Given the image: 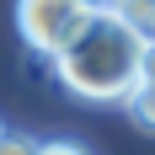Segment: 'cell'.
I'll return each mask as SVG.
<instances>
[{
  "mask_svg": "<svg viewBox=\"0 0 155 155\" xmlns=\"http://www.w3.org/2000/svg\"><path fill=\"white\" fill-rule=\"evenodd\" d=\"M139 64H144V38L118 11L96 5L91 21L75 32V43L54 59V75L70 96L91 107H123L139 86Z\"/></svg>",
  "mask_w": 155,
  "mask_h": 155,
  "instance_id": "6da1fadb",
  "label": "cell"
},
{
  "mask_svg": "<svg viewBox=\"0 0 155 155\" xmlns=\"http://www.w3.org/2000/svg\"><path fill=\"white\" fill-rule=\"evenodd\" d=\"M91 0H16V32L38 59H59L91 21Z\"/></svg>",
  "mask_w": 155,
  "mask_h": 155,
  "instance_id": "7a4b0ae2",
  "label": "cell"
},
{
  "mask_svg": "<svg viewBox=\"0 0 155 155\" xmlns=\"http://www.w3.org/2000/svg\"><path fill=\"white\" fill-rule=\"evenodd\" d=\"M107 11H118L128 27L144 38V43H155V0H112Z\"/></svg>",
  "mask_w": 155,
  "mask_h": 155,
  "instance_id": "3957f363",
  "label": "cell"
},
{
  "mask_svg": "<svg viewBox=\"0 0 155 155\" xmlns=\"http://www.w3.org/2000/svg\"><path fill=\"white\" fill-rule=\"evenodd\" d=\"M123 112H128V123L139 128V134H155V86H150V80L134 86V96L123 102Z\"/></svg>",
  "mask_w": 155,
  "mask_h": 155,
  "instance_id": "277c9868",
  "label": "cell"
},
{
  "mask_svg": "<svg viewBox=\"0 0 155 155\" xmlns=\"http://www.w3.org/2000/svg\"><path fill=\"white\" fill-rule=\"evenodd\" d=\"M38 155H91V150L75 139H48V144H38Z\"/></svg>",
  "mask_w": 155,
  "mask_h": 155,
  "instance_id": "5b68a950",
  "label": "cell"
},
{
  "mask_svg": "<svg viewBox=\"0 0 155 155\" xmlns=\"http://www.w3.org/2000/svg\"><path fill=\"white\" fill-rule=\"evenodd\" d=\"M0 155H38V144L21 139V134H5V139H0Z\"/></svg>",
  "mask_w": 155,
  "mask_h": 155,
  "instance_id": "8992f818",
  "label": "cell"
},
{
  "mask_svg": "<svg viewBox=\"0 0 155 155\" xmlns=\"http://www.w3.org/2000/svg\"><path fill=\"white\" fill-rule=\"evenodd\" d=\"M139 80L155 86V43H144V64H139Z\"/></svg>",
  "mask_w": 155,
  "mask_h": 155,
  "instance_id": "52a82bcc",
  "label": "cell"
},
{
  "mask_svg": "<svg viewBox=\"0 0 155 155\" xmlns=\"http://www.w3.org/2000/svg\"><path fill=\"white\" fill-rule=\"evenodd\" d=\"M0 139H5V123H0Z\"/></svg>",
  "mask_w": 155,
  "mask_h": 155,
  "instance_id": "ba28073f",
  "label": "cell"
},
{
  "mask_svg": "<svg viewBox=\"0 0 155 155\" xmlns=\"http://www.w3.org/2000/svg\"><path fill=\"white\" fill-rule=\"evenodd\" d=\"M91 5H96V0H91Z\"/></svg>",
  "mask_w": 155,
  "mask_h": 155,
  "instance_id": "9c48e42d",
  "label": "cell"
}]
</instances>
